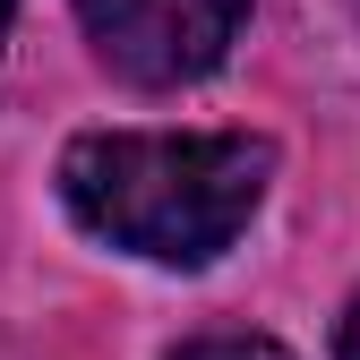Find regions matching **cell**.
<instances>
[{
    "label": "cell",
    "mask_w": 360,
    "mask_h": 360,
    "mask_svg": "<svg viewBox=\"0 0 360 360\" xmlns=\"http://www.w3.org/2000/svg\"><path fill=\"white\" fill-rule=\"evenodd\" d=\"M275 180V146L249 129H95L60 155V198L95 240L206 266L223 257Z\"/></svg>",
    "instance_id": "obj_1"
},
{
    "label": "cell",
    "mask_w": 360,
    "mask_h": 360,
    "mask_svg": "<svg viewBox=\"0 0 360 360\" xmlns=\"http://www.w3.org/2000/svg\"><path fill=\"white\" fill-rule=\"evenodd\" d=\"M249 18V0H77L95 60L129 86H198Z\"/></svg>",
    "instance_id": "obj_2"
},
{
    "label": "cell",
    "mask_w": 360,
    "mask_h": 360,
    "mask_svg": "<svg viewBox=\"0 0 360 360\" xmlns=\"http://www.w3.org/2000/svg\"><path fill=\"white\" fill-rule=\"evenodd\" d=\"M172 360H292V352L266 335H206V343H180Z\"/></svg>",
    "instance_id": "obj_3"
},
{
    "label": "cell",
    "mask_w": 360,
    "mask_h": 360,
    "mask_svg": "<svg viewBox=\"0 0 360 360\" xmlns=\"http://www.w3.org/2000/svg\"><path fill=\"white\" fill-rule=\"evenodd\" d=\"M335 360H360V300L343 309V326H335Z\"/></svg>",
    "instance_id": "obj_4"
},
{
    "label": "cell",
    "mask_w": 360,
    "mask_h": 360,
    "mask_svg": "<svg viewBox=\"0 0 360 360\" xmlns=\"http://www.w3.org/2000/svg\"><path fill=\"white\" fill-rule=\"evenodd\" d=\"M9 18H18V0H0V34H9Z\"/></svg>",
    "instance_id": "obj_5"
}]
</instances>
